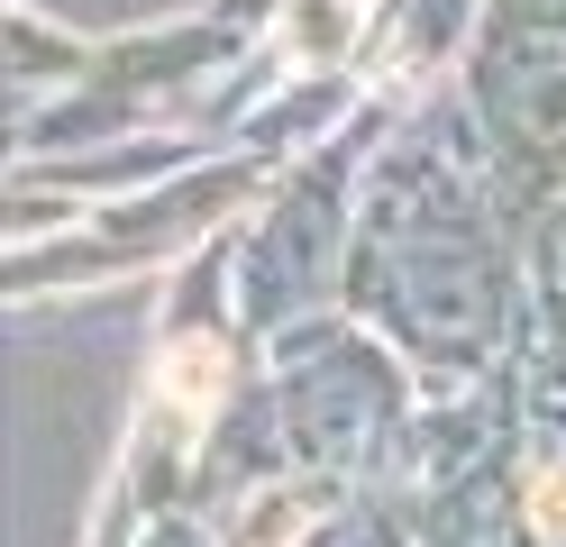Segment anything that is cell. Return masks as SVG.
<instances>
[{
	"mask_svg": "<svg viewBox=\"0 0 566 547\" xmlns=\"http://www.w3.org/2000/svg\"><path fill=\"white\" fill-rule=\"evenodd\" d=\"M484 101L503 119V137H521L539 165L566 156V0L548 19L530 10L503 19V36L484 46Z\"/></svg>",
	"mask_w": 566,
	"mask_h": 547,
	"instance_id": "1",
	"label": "cell"
}]
</instances>
